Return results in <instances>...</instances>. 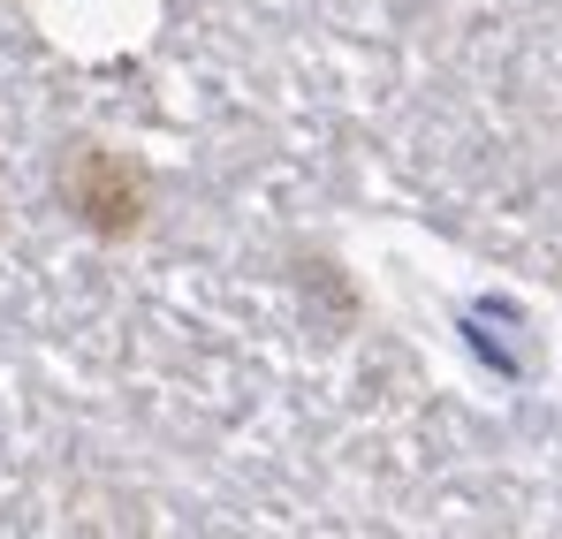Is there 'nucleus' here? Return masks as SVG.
<instances>
[{
	"label": "nucleus",
	"mask_w": 562,
	"mask_h": 539,
	"mask_svg": "<svg viewBox=\"0 0 562 539\" xmlns=\"http://www.w3.org/2000/svg\"><path fill=\"white\" fill-rule=\"evenodd\" d=\"M54 190L77 213V228L99 236V244H130L153 221V176L122 145H106V137H69L61 168H54Z\"/></svg>",
	"instance_id": "obj_1"
},
{
	"label": "nucleus",
	"mask_w": 562,
	"mask_h": 539,
	"mask_svg": "<svg viewBox=\"0 0 562 539\" xmlns=\"http://www.w3.org/2000/svg\"><path fill=\"white\" fill-rule=\"evenodd\" d=\"M0 236H8V182H0Z\"/></svg>",
	"instance_id": "obj_2"
}]
</instances>
